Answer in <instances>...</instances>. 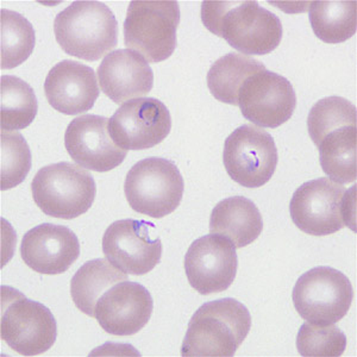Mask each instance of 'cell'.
<instances>
[{"label":"cell","mask_w":357,"mask_h":357,"mask_svg":"<svg viewBox=\"0 0 357 357\" xmlns=\"http://www.w3.org/2000/svg\"><path fill=\"white\" fill-rule=\"evenodd\" d=\"M356 106L342 97L321 99L307 117V130L319 149L321 169L340 185L356 180Z\"/></svg>","instance_id":"cell-1"},{"label":"cell","mask_w":357,"mask_h":357,"mask_svg":"<svg viewBox=\"0 0 357 357\" xmlns=\"http://www.w3.org/2000/svg\"><path fill=\"white\" fill-rule=\"evenodd\" d=\"M202 22L244 55H267L284 35L280 18L257 1H203Z\"/></svg>","instance_id":"cell-2"},{"label":"cell","mask_w":357,"mask_h":357,"mask_svg":"<svg viewBox=\"0 0 357 357\" xmlns=\"http://www.w3.org/2000/svg\"><path fill=\"white\" fill-rule=\"evenodd\" d=\"M252 329V316L242 303L224 298L202 305L183 338V357H231Z\"/></svg>","instance_id":"cell-3"},{"label":"cell","mask_w":357,"mask_h":357,"mask_svg":"<svg viewBox=\"0 0 357 357\" xmlns=\"http://www.w3.org/2000/svg\"><path fill=\"white\" fill-rule=\"evenodd\" d=\"M54 33L62 50L85 61H98L118 45V22L107 5L74 1L55 17Z\"/></svg>","instance_id":"cell-4"},{"label":"cell","mask_w":357,"mask_h":357,"mask_svg":"<svg viewBox=\"0 0 357 357\" xmlns=\"http://www.w3.org/2000/svg\"><path fill=\"white\" fill-rule=\"evenodd\" d=\"M37 206L49 217L74 220L89 211L97 195L93 176L70 162L43 167L31 183Z\"/></svg>","instance_id":"cell-5"},{"label":"cell","mask_w":357,"mask_h":357,"mask_svg":"<svg viewBox=\"0 0 357 357\" xmlns=\"http://www.w3.org/2000/svg\"><path fill=\"white\" fill-rule=\"evenodd\" d=\"M180 8L173 0L131 1L124 22V43L146 61H166L176 48Z\"/></svg>","instance_id":"cell-6"},{"label":"cell","mask_w":357,"mask_h":357,"mask_svg":"<svg viewBox=\"0 0 357 357\" xmlns=\"http://www.w3.org/2000/svg\"><path fill=\"white\" fill-rule=\"evenodd\" d=\"M1 340L23 356L48 351L56 341L55 317L48 307L30 301L23 293L1 287Z\"/></svg>","instance_id":"cell-7"},{"label":"cell","mask_w":357,"mask_h":357,"mask_svg":"<svg viewBox=\"0 0 357 357\" xmlns=\"http://www.w3.org/2000/svg\"><path fill=\"white\" fill-rule=\"evenodd\" d=\"M185 190L178 167L169 160L148 158L126 174L124 193L131 208L153 218H163L181 203Z\"/></svg>","instance_id":"cell-8"},{"label":"cell","mask_w":357,"mask_h":357,"mask_svg":"<svg viewBox=\"0 0 357 357\" xmlns=\"http://www.w3.org/2000/svg\"><path fill=\"white\" fill-rule=\"evenodd\" d=\"M350 193L330 178H314L303 183L293 195L289 213L293 223L305 234L333 235L350 223Z\"/></svg>","instance_id":"cell-9"},{"label":"cell","mask_w":357,"mask_h":357,"mask_svg":"<svg viewBox=\"0 0 357 357\" xmlns=\"http://www.w3.org/2000/svg\"><path fill=\"white\" fill-rule=\"evenodd\" d=\"M293 304L299 316L309 323L335 324L344 318L353 301V286L335 268H312L296 281Z\"/></svg>","instance_id":"cell-10"},{"label":"cell","mask_w":357,"mask_h":357,"mask_svg":"<svg viewBox=\"0 0 357 357\" xmlns=\"http://www.w3.org/2000/svg\"><path fill=\"white\" fill-rule=\"evenodd\" d=\"M278 161L274 138L257 126H240L224 143L223 162L227 173L245 188L264 186L275 173Z\"/></svg>","instance_id":"cell-11"},{"label":"cell","mask_w":357,"mask_h":357,"mask_svg":"<svg viewBox=\"0 0 357 357\" xmlns=\"http://www.w3.org/2000/svg\"><path fill=\"white\" fill-rule=\"evenodd\" d=\"M162 242L154 224L146 220H116L102 236V252L114 267L131 275H144L161 261Z\"/></svg>","instance_id":"cell-12"},{"label":"cell","mask_w":357,"mask_h":357,"mask_svg":"<svg viewBox=\"0 0 357 357\" xmlns=\"http://www.w3.org/2000/svg\"><path fill=\"white\" fill-rule=\"evenodd\" d=\"M171 129V112L156 98L131 99L109 121L111 138L126 151L151 149L165 141Z\"/></svg>","instance_id":"cell-13"},{"label":"cell","mask_w":357,"mask_h":357,"mask_svg":"<svg viewBox=\"0 0 357 357\" xmlns=\"http://www.w3.org/2000/svg\"><path fill=\"white\" fill-rule=\"evenodd\" d=\"M243 117L261 128L275 129L289 122L296 107L292 84L268 69L248 77L238 93Z\"/></svg>","instance_id":"cell-14"},{"label":"cell","mask_w":357,"mask_h":357,"mask_svg":"<svg viewBox=\"0 0 357 357\" xmlns=\"http://www.w3.org/2000/svg\"><path fill=\"white\" fill-rule=\"evenodd\" d=\"M185 272L192 287L202 296L227 291L238 267L236 247L220 235L203 236L190 245L185 256Z\"/></svg>","instance_id":"cell-15"},{"label":"cell","mask_w":357,"mask_h":357,"mask_svg":"<svg viewBox=\"0 0 357 357\" xmlns=\"http://www.w3.org/2000/svg\"><path fill=\"white\" fill-rule=\"evenodd\" d=\"M109 121L102 116L84 114L69 123L65 146L74 162L98 173L112 171L122 165L128 151L119 148L111 138Z\"/></svg>","instance_id":"cell-16"},{"label":"cell","mask_w":357,"mask_h":357,"mask_svg":"<svg viewBox=\"0 0 357 357\" xmlns=\"http://www.w3.org/2000/svg\"><path fill=\"white\" fill-rule=\"evenodd\" d=\"M154 301L149 291L138 282L126 280L112 286L98 301L94 318L106 333L132 336L151 321Z\"/></svg>","instance_id":"cell-17"},{"label":"cell","mask_w":357,"mask_h":357,"mask_svg":"<svg viewBox=\"0 0 357 357\" xmlns=\"http://www.w3.org/2000/svg\"><path fill=\"white\" fill-rule=\"evenodd\" d=\"M21 256L29 268L45 275L67 272L80 256V243L69 227L45 223L25 234Z\"/></svg>","instance_id":"cell-18"},{"label":"cell","mask_w":357,"mask_h":357,"mask_svg":"<svg viewBox=\"0 0 357 357\" xmlns=\"http://www.w3.org/2000/svg\"><path fill=\"white\" fill-rule=\"evenodd\" d=\"M45 93L55 110L75 116L91 110L100 91L93 69L80 62L65 60L50 69L45 77Z\"/></svg>","instance_id":"cell-19"},{"label":"cell","mask_w":357,"mask_h":357,"mask_svg":"<svg viewBox=\"0 0 357 357\" xmlns=\"http://www.w3.org/2000/svg\"><path fill=\"white\" fill-rule=\"evenodd\" d=\"M102 93L116 104L142 98L154 87V73L144 57L130 49L107 54L98 67Z\"/></svg>","instance_id":"cell-20"},{"label":"cell","mask_w":357,"mask_h":357,"mask_svg":"<svg viewBox=\"0 0 357 357\" xmlns=\"http://www.w3.org/2000/svg\"><path fill=\"white\" fill-rule=\"evenodd\" d=\"M264 230L261 212L252 200L231 197L217 204L210 217V232L232 242L236 249L247 247Z\"/></svg>","instance_id":"cell-21"},{"label":"cell","mask_w":357,"mask_h":357,"mask_svg":"<svg viewBox=\"0 0 357 357\" xmlns=\"http://www.w3.org/2000/svg\"><path fill=\"white\" fill-rule=\"evenodd\" d=\"M128 280V274L105 259L89 261L79 268L70 281V294L82 312L94 317L98 301L112 286Z\"/></svg>","instance_id":"cell-22"},{"label":"cell","mask_w":357,"mask_h":357,"mask_svg":"<svg viewBox=\"0 0 357 357\" xmlns=\"http://www.w3.org/2000/svg\"><path fill=\"white\" fill-rule=\"evenodd\" d=\"M266 69L252 57L229 53L218 59L207 73V87L220 102L238 105V93L248 77Z\"/></svg>","instance_id":"cell-23"},{"label":"cell","mask_w":357,"mask_h":357,"mask_svg":"<svg viewBox=\"0 0 357 357\" xmlns=\"http://www.w3.org/2000/svg\"><path fill=\"white\" fill-rule=\"evenodd\" d=\"M309 17L313 33L325 43L338 45L356 33V1H313Z\"/></svg>","instance_id":"cell-24"},{"label":"cell","mask_w":357,"mask_h":357,"mask_svg":"<svg viewBox=\"0 0 357 357\" xmlns=\"http://www.w3.org/2000/svg\"><path fill=\"white\" fill-rule=\"evenodd\" d=\"M38 111L33 87L21 77L3 75L0 79V126L1 130L18 131L28 128Z\"/></svg>","instance_id":"cell-25"},{"label":"cell","mask_w":357,"mask_h":357,"mask_svg":"<svg viewBox=\"0 0 357 357\" xmlns=\"http://www.w3.org/2000/svg\"><path fill=\"white\" fill-rule=\"evenodd\" d=\"M1 69H13L28 60L36 45L31 23L21 13L1 8Z\"/></svg>","instance_id":"cell-26"},{"label":"cell","mask_w":357,"mask_h":357,"mask_svg":"<svg viewBox=\"0 0 357 357\" xmlns=\"http://www.w3.org/2000/svg\"><path fill=\"white\" fill-rule=\"evenodd\" d=\"M347 348V336L333 324L305 323L296 336V349L305 357L341 356Z\"/></svg>","instance_id":"cell-27"},{"label":"cell","mask_w":357,"mask_h":357,"mask_svg":"<svg viewBox=\"0 0 357 357\" xmlns=\"http://www.w3.org/2000/svg\"><path fill=\"white\" fill-rule=\"evenodd\" d=\"M31 169V151L20 132L1 130V191L21 185Z\"/></svg>","instance_id":"cell-28"}]
</instances>
